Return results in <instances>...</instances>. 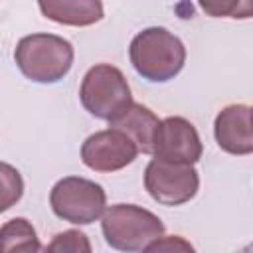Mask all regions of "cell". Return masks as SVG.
Here are the masks:
<instances>
[{
	"label": "cell",
	"instance_id": "1",
	"mask_svg": "<svg viewBox=\"0 0 253 253\" xmlns=\"http://www.w3.org/2000/svg\"><path fill=\"white\" fill-rule=\"evenodd\" d=\"M130 63L148 81H168L176 77L186 61V47L178 36L166 28H146L130 42Z\"/></svg>",
	"mask_w": 253,
	"mask_h": 253
},
{
	"label": "cell",
	"instance_id": "2",
	"mask_svg": "<svg viewBox=\"0 0 253 253\" xmlns=\"http://www.w3.org/2000/svg\"><path fill=\"white\" fill-rule=\"evenodd\" d=\"M20 71L36 83H55L73 63V45L55 34L24 36L14 51Z\"/></svg>",
	"mask_w": 253,
	"mask_h": 253
},
{
	"label": "cell",
	"instance_id": "3",
	"mask_svg": "<svg viewBox=\"0 0 253 253\" xmlns=\"http://www.w3.org/2000/svg\"><path fill=\"white\" fill-rule=\"evenodd\" d=\"M79 97L83 107L109 125L119 121L132 105V93L123 71L109 63L93 65L81 83Z\"/></svg>",
	"mask_w": 253,
	"mask_h": 253
},
{
	"label": "cell",
	"instance_id": "4",
	"mask_svg": "<svg viewBox=\"0 0 253 253\" xmlns=\"http://www.w3.org/2000/svg\"><path fill=\"white\" fill-rule=\"evenodd\" d=\"M101 227L107 243L125 253L142 251L164 233V223L158 215L132 204H117L105 210Z\"/></svg>",
	"mask_w": 253,
	"mask_h": 253
},
{
	"label": "cell",
	"instance_id": "5",
	"mask_svg": "<svg viewBox=\"0 0 253 253\" xmlns=\"http://www.w3.org/2000/svg\"><path fill=\"white\" fill-rule=\"evenodd\" d=\"M49 204L57 217L69 223L87 225L103 215L107 196L99 184L81 176H67L51 188Z\"/></svg>",
	"mask_w": 253,
	"mask_h": 253
},
{
	"label": "cell",
	"instance_id": "6",
	"mask_svg": "<svg viewBox=\"0 0 253 253\" xmlns=\"http://www.w3.org/2000/svg\"><path fill=\"white\" fill-rule=\"evenodd\" d=\"M198 186V172L190 164H174L154 158L144 170V188L158 204L164 206L186 204L196 196Z\"/></svg>",
	"mask_w": 253,
	"mask_h": 253
},
{
	"label": "cell",
	"instance_id": "7",
	"mask_svg": "<svg viewBox=\"0 0 253 253\" xmlns=\"http://www.w3.org/2000/svg\"><path fill=\"white\" fill-rule=\"evenodd\" d=\"M158 160L174 164H194L202 158V140L196 126L184 117H168L158 123L152 142Z\"/></svg>",
	"mask_w": 253,
	"mask_h": 253
},
{
	"label": "cell",
	"instance_id": "8",
	"mask_svg": "<svg viewBox=\"0 0 253 253\" xmlns=\"http://www.w3.org/2000/svg\"><path fill=\"white\" fill-rule=\"evenodd\" d=\"M138 154L134 142L117 128L99 130L85 138L81 146V160L95 172H115L130 164Z\"/></svg>",
	"mask_w": 253,
	"mask_h": 253
},
{
	"label": "cell",
	"instance_id": "9",
	"mask_svg": "<svg viewBox=\"0 0 253 253\" xmlns=\"http://www.w3.org/2000/svg\"><path fill=\"white\" fill-rule=\"evenodd\" d=\"M215 140L221 150L229 154L253 152V130H251V107L229 105L215 117Z\"/></svg>",
	"mask_w": 253,
	"mask_h": 253
},
{
	"label": "cell",
	"instance_id": "10",
	"mask_svg": "<svg viewBox=\"0 0 253 253\" xmlns=\"http://www.w3.org/2000/svg\"><path fill=\"white\" fill-rule=\"evenodd\" d=\"M38 6L45 18L67 26H89L103 18L99 0H42Z\"/></svg>",
	"mask_w": 253,
	"mask_h": 253
},
{
	"label": "cell",
	"instance_id": "11",
	"mask_svg": "<svg viewBox=\"0 0 253 253\" xmlns=\"http://www.w3.org/2000/svg\"><path fill=\"white\" fill-rule=\"evenodd\" d=\"M158 123H160L158 117L148 107L140 103H132L130 109L119 121L111 123V128L125 132L134 142L138 152L152 154V142H154V132L158 128Z\"/></svg>",
	"mask_w": 253,
	"mask_h": 253
},
{
	"label": "cell",
	"instance_id": "12",
	"mask_svg": "<svg viewBox=\"0 0 253 253\" xmlns=\"http://www.w3.org/2000/svg\"><path fill=\"white\" fill-rule=\"evenodd\" d=\"M0 253H43L34 225L24 217H14L0 227Z\"/></svg>",
	"mask_w": 253,
	"mask_h": 253
},
{
	"label": "cell",
	"instance_id": "13",
	"mask_svg": "<svg viewBox=\"0 0 253 253\" xmlns=\"http://www.w3.org/2000/svg\"><path fill=\"white\" fill-rule=\"evenodd\" d=\"M24 194V180L20 172L6 164L0 162V213L10 210Z\"/></svg>",
	"mask_w": 253,
	"mask_h": 253
},
{
	"label": "cell",
	"instance_id": "14",
	"mask_svg": "<svg viewBox=\"0 0 253 253\" xmlns=\"http://www.w3.org/2000/svg\"><path fill=\"white\" fill-rule=\"evenodd\" d=\"M43 253H93V251H91V241L83 231L67 229L53 235V239L47 243Z\"/></svg>",
	"mask_w": 253,
	"mask_h": 253
},
{
	"label": "cell",
	"instance_id": "15",
	"mask_svg": "<svg viewBox=\"0 0 253 253\" xmlns=\"http://www.w3.org/2000/svg\"><path fill=\"white\" fill-rule=\"evenodd\" d=\"M142 253H196L194 245L180 235H160L144 247Z\"/></svg>",
	"mask_w": 253,
	"mask_h": 253
},
{
	"label": "cell",
	"instance_id": "16",
	"mask_svg": "<svg viewBox=\"0 0 253 253\" xmlns=\"http://www.w3.org/2000/svg\"><path fill=\"white\" fill-rule=\"evenodd\" d=\"M245 6H249V2H243V4H235V2H231V4L202 2V8H204L206 12H210L211 16H223V14L231 12V18H243V16L239 14V8H245Z\"/></svg>",
	"mask_w": 253,
	"mask_h": 253
},
{
	"label": "cell",
	"instance_id": "17",
	"mask_svg": "<svg viewBox=\"0 0 253 253\" xmlns=\"http://www.w3.org/2000/svg\"><path fill=\"white\" fill-rule=\"evenodd\" d=\"M239 253H251V247H249V245H247V247H245V249H243V251H239Z\"/></svg>",
	"mask_w": 253,
	"mask_h": 253
}]
</instances>
